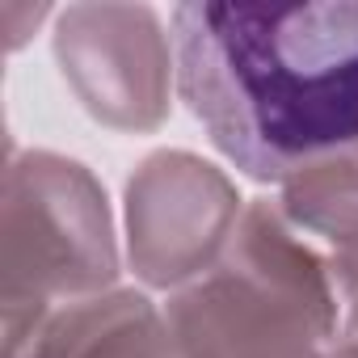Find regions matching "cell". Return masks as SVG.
<instances>
[{
  "label": "cell",
  "mask_w": 358,
  "mask_h": 358,
  "mask_svg": "<svg viewBox=\"0 0 358 358\" xmlns=\"http://www.w3.org/2000/svg\"><path fill=\"white\" fill-rule=\"evenodd\" d=\"M278 190L291 228L324 257L341 295H350L358 287V148L295 173Z\"/></svg>",
  "instance_id": "cell-7"
},
{
  "label": "cell",
  "mask_w": 358,
  "mask_h": 358,
  "mask_svg": "<svg viewBox=\"0 0 358 358\" xmlns=\"http://www.w3.org/2000/svg\"><path fill=\"white\" fill-rule=\"evenodd\" d=\"M118 245L101 182L68 156L22 152L5 169V358L59 308L114 291Z\"/></svg>",
  "instance_id": "cell-3"
},
{
  "label": "cell",
  "mask_w": 358,
  "mask_h": 358,
  "mask_svg": "<svg viewBox=\"0 0 358 358\" xmlns=\"http://www.w3.org/2000/svg\"><path fill=\"white\" fill-rule=\"evenodd\" d=\"M329 358H358V333H337V345Z\"/></svg>",
  "instance_id": "cell-8"
},
{
  "label": "cell",
  "mask_w": 358,
  "mask_h": 358,
  "mask_svg": "<svg viewBox=\"0 0 358 358\" xmlns=\"http://www.w3.org/2000/svg\"><path fill=\"white\" fill-rule=\"evenodd\" d=\"M177 93L211 143L253 182L358 148V0L177 5Z\"/></svg>",
  "instance_id": "cell-1"
},
{
  "label": "cell",
  "mask_w": 358,
  "mask_h": 358,
  "mask_svg": "<svg viewBox=\"0 0 358 358\" xmlns=\"http://www.w3.org/2000/svg\"><path fill=\"white\" fill-rule=\"evenodd\" d=\"M341 299L324 257L257 199L220 266L169 295L164 320L182 358H329Z\"/></svg>",
  "instance_id": "cell-2"
},
{
  "label": "cell",
  "mask_w": 358,
  "mask_h": 358,
  "mask_svg": "<svg viewBox=\"0 0 358 358\" xmlns=\"http://www.w3.org/2000/svg\"><path fill=\"white\" fill-rule=\"evenodd\" d=\"M245 199L211 160L152 152L127 182V245L135 274L156 291H182L228 253Z\"/></svg>",
  "instance_id": "cell-4"
},
{
  "label": "cell",
  "mask_w": 358,
  "mask_h": 358,
  "mask_svg": "<svg viewBox=\"0 0 358 358\" xmlns=\"http://www.w3.org/2000/svg\"><path fill=\"white\" fill-rule=\"evenodd\" d=\"M169 43L148 5H68L55 17V64L85 114L110 131H156L169 118Z\"/></svg>",
  "instance_id": "cell-5"
},
{
  "label": "cell",
  "mask_w": 358,
  "mask_h": 358,
  "mask_svg": "<svg viewBox=\"0 0 358 358\" xmlns=\"http://www.w3.org/2000/svg\"><path fill=\"white\" fill-rule=\"evenodd\" d=\"M9 358H182V350L148 295L106 291L59 308Z\"/></svg>",
  "instance_id": "cell-6"
}]
</instances>
